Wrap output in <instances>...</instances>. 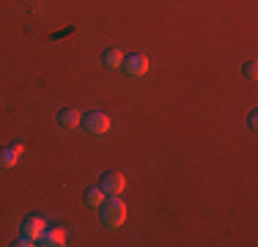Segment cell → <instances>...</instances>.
Wrapping results in <instances>:
<instances>
[{
  "mask_svg": "<svg viewBox=\"0 0 258 247\" xmlns=\"http://www.w3.org/2000/svg\"><path fill=\"white\" fill-rule=\"evenodd\" d=\"M99 217L104 222V228L115 231V228H121L124 220H126V203L121 201V198H115V195H107L104 203L99 206Z\"/></svg>",
  "mask_w": 258,
  "mask_h": 247,
  "instance_id": "1",
  "label": "cell"
},
{
  "mask_svg": "<svg viewBox=\"0 0 258 247\" xmlns=\"http://www.w3.org/2000/svg\"><path fill=\"white\" fill-rule=\"evenodd\" d=\"M247 127L253 129V132L258 129V113H250V118H247Z\"/></svg>",
  "mask_w": 258,
  "mask_h": 247,
  "instance_id": "13",
  "label": "cell"
},
{
  "mask_svg": "<svg viewBox=\"0 0 258 247\" xmlns=\"http://www.w3.org/2000/svg\"><path fill=\"white\" fill-rule=\"evenodd\" d=\"M99 187L104 190V195H121L126 187V178H124V173H118V170H107L102 176Z\"/></svg>",
  "mask_w": 258,
  "mask_h": 247,
  "instance_id": "4",
  "label": "cell"
},
{
  "mask_svg": "<svg viewBox=\"0 0 258 247\" xmlns=\"http://www.w3.org/2000/svg\"><path fill=\"white\" fill-rule=\"evenodd\" d=\"M80 124L85 127V132H88V135H104V132H110V115L102 113V110H91V113L85 115Z\"/></svg>",
  "mask_w": 258,
  "mask_h": 247,
  "instance_id": "2",
  "label": "cell"
},
{
  "mask_svg": "<svg viewBox=\"0 0 258 247\" xmlns=\"http://www.w3.org/2000/svg\"><path fill=\"white\" fill-rule=\"evenodd\" d=\"M80 121H83V118H80V110H75V107H63L58 113V124L63 129H77Z\"/></svg>",
  "mask_w": 258,
  "mask_h": 247,
  "instance_id": "8",
  "label": "cell"
},
{
  "mask_svg": "<svg viewBox=\"0 0 258 247\" xmlns=\"http://www.w3.org/2000/svg\"><path fill=\"white\" fill-rule=\"evenodd\" d=\"M121 69H124L129 77H143V74L149 72V58H146L143 52L124 55V64H121Z\"/></svg>",
  "mask_w": 258,
  "mask_h": 247,
  "instance_id": "3",
  "label": "cell"
},
{
  "mask_svg": "<svg viewBox=\"0 0 258 247\" xmlns=\"http://www.w3.org/2000/svg\"><path fill=\"white\" fill-rule=\"evenodd\" d=\"M242 72H244V77H247V80H255L258 77V64H255V60H247V64L242 66Z\"/></svg>",
  "mask_w": 258,
  "mask_h": 247,
  "instance_id": "11",
  "label": "cell"
},
{
  "mask_svg": "<svg viewBox=\"0 0 258 247\" xmlns=\"http://www.w3.org/2000/svg\"><path fill=\"white\" fill-rule=\"evenodd\" d=\"M22 151H25V146H22V143H14L9 148H0V168H14Z\"/></svg>",
  "mask_w": 258,
  "mask_h": 247,
  "instance_id": "7",
  "label": "cell"
},
{
  "mask_svg": "<svg viewBox=\"0 0 258 247\" xmlns=\"http://www.w3.org/2000/svg\"><path fill=\"white\" fill-rule=\"evenodd\" d=\"M102 64L107 66V69H121V64H124V52L121 49H104V55H102Z\"/></svg>",
  "mask_w": 258,
  "mask_h": 247,
  "instance_id": "9",
  "label": "cell"
},
{
  "mask_svg": "<svg viewBox=\"0 0 258 247\" xmlns=\"http://www.w3.org/2000/svg\"><path fill=\"white\" fill-rule=\"evenodd\" d=\"M11 244H14V247H30V244H36V242H33V239H28V236H20L17 242H11Z\"/></svg>",
  "mask_w": 258,
  "mask_h": 247,
  "instance_id": "12",
  "label": "cell"
},
{
  "mask_svg": "<svg viewBox=\"0 0 258 247\" xmlns=\"http://www.w3.org/2000/svg\"><path fill=\"white\" fill-rule=\"evenodd\" d=\"M104 198H107V195H104L102 187H88V190H85V203H88V206H102Z\"/></svg>",
  "mask_w": 258,
  "mask_h": 247,
  "instance_id": "10",
  "label": "cell"
},
{
  "mask_svg": "<svg viewBox=\"0 0 258 247\" xmlns=\"http://www.w3.org/2000/svg\"><path fill=\"white\" fill-rule=\"evenodd\" d=\"M39 244H44V247H63L66 244V231H63V228H58V225H55V228H44Z\"/></svg>",
  "mask_w": 258,
  "mask_h": 247,
  "instance_id": "6",
  "label": "cell"
},
{
  "mask_svg": "<svg viewBox=\"0 0 258 247\" xmlns=\"http://www.w3.org/2000/svg\"><path fill=\"white\" fill-rule=\"evenodd\" d=\"M44 228H47L44 217L33 214V217H28L25 222H22V236H28V239H33V242H39L41 233H44Z\"/></svg>",
  "mask_w": 258,
  "mask_h": 247,
  "instance_id": "5",
  "label": "cell"
}]
</instances>
